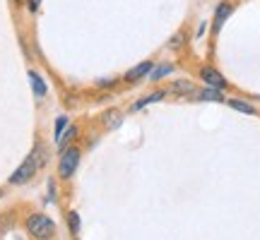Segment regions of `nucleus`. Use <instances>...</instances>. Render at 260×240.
<instances>
[{
	"label": "nucleus",
	"instance_id": "ddd939ff",
	"mask_svg": "<svg viewBox=\"0 0 260 240\" xmlns=\"http://www.w3.org/2000/svg\"><path fill=\"white\" fill-rule=\"evenodd\" d=\"M198 99H200V101H224V96L219 92H217V89H203V92L198 94Z\"/></svg>",
	"mask_w": 260,
	"mask_h": 240
},
{
	"label": "nucleus",
	"instance_id": "f257e3e1",
	"mask_svg": "<svg viewBox=\"0 0 260 240\" xmlns=\"http://www.w3.org/2000/svg\"><path fill=\"white\" fill-rule=\"evenodd\" d=\"M44 164H46V154L41 151V147H37L27 158H24V164H22V166H19L17 171L12 173V176H10V183H12V185H24V183H29L31 178L37 176V171L44 166Z\"/></svg>",
	"mask_w": 260,
	"mask_h": 240
},
{
	"label": "nucleus",
	"instance_id": "39448f33",
	"mask_svg": "<svg viewBox=\"0 0 260 240\" xmlns=\"http://www.w3.org/2000/svg\"><path fill=\"white\" fill-rule=\"evenodd\" d=\"M152 67H154V65L149 63V60H145V63L135 65L133 70H128V74H125V79H128V82H135V79H142L145 74H149V72H152Z\"/></svg>",
	"mask_w": 260,
	"mask_h": 240
},
{
	"label": "nucleus",
	"instance_id": "20e7f679",
	"mask_svg": "<svg viewBox=\"0 0 260 240\" xmlns=\"http://www.w3.org/2000/svg\"><path fill=\"white\" fill-rule=\"evenodd\" d=\"M200 77H203V82H207L210 87H214V89H224V87H226V79H224L217 70H212V67H203V70H200Z\"/></svg>",
	"mask_w": 260,
	"mask_h": 240
},
{
	"label": "nucleus",
	"instance_id": "6e6552de",
	"mask_svg": "<svg viewBox=\"0 0 260 240\" xmlns=\"http://www.w3.org/2000/svg\"><path fill=\"white\" fill-rule=\"evenodd\" d=\"M232 15V5L229 3H222L219 8H217V15H214V29H219L224 24V19Z\"/></svg>",
	"mask_w": 260,
	"mask_h": 240
},
{
	"label": "nucleus",
	"instance_id": "0eeeda50",
	"mask_svg": "<svg viewBox=\"0 0 260 240\" xmlns=\"http://www.w3.org/2000/svg\"><path fill=\"white\" fill-rule=\"evenodd\" d=\"M169 92L171 94H195V84L188 79H178V82L169 84Z\"/></svg>",
	"mask_w": 260,
	"mask_h": 240
},
{
	"label": "nucleus",
	"instance_id": "4468645a",
	"mask_svg": "<svg viewBox=\"0 0 260 240\" xmlns=\"http://www.w3.org/2000/svg\"><path fill=\"white\" fill-rule=\"evenodd\" d=\"M229 106L232 108H236V111H241V113H246V115H253V106H248V103H243V101H229Z\"/></svg>",
	"mask_w": 260,
	"mask_h": 240
},
{
	"label": "nucleus",
	"instance_id": "a211bd4d",
	"mask_svg": "<svg viewBox=\"0 0 260 240\" xmlns=\"http://www.w3.org/2000/svg\"><path fill=\"white\" fill-rule=\"evenodd\" d=\"M39 8V0H29V10H37Z\"/></svg>",
	"mask_w": 260,
	"mask_h": 240
},
{
	"label": "nucleus",
	"instance_id": "2eb2a0df",
	"mask_svg": "<svg viewBox=\"0 0 260 240\" xmlns=\"http://www.w3.org/2000/svg\"><path fill=\"white\" fill-rule=\"evenodd\" d=\"M68 125H70V120L65 118V115H60V118L56 120V142L60 139V135L65 132V128H68Z\"/></svg>",
	"mask_w": 260,
	"mask_h": 240
},
{
	"label": "nucleus",
	"instance_id": "9b49d317",
	"mask_svg": "<svg viewBox=\"0 0 260 240\" xmlns=\"http://www.w3.org/2000/svg\"><path fill=\"white\" fill-rule=\"evenodd\" d=\"M171 70H174V65H171V63H164V65H159V67H152L149 79H152V82H157V79H161V77H167Z\"/></svg>",
	"mask_w": 260,
	"mask_h": 240
},
{
	"label": "nucleus",
	"instance_id": "7ed1b4c3",
	"mask_svg": "<svg viewBox=\"0 0 260 240\" xmlns=\"http://www.w3.org/2000/svg\"><path fill=\"white\" fill-rule=\"evenodd\" d=\"M77 164H80V149L65 147L63 154H60V161H58V176L73 178V173L77 171Z\"/></svg>",
	"mask_w": 260,
	"mask_h": 240
},
{
	"label": "nucleus",
	"instance_id": "f03ea898",
	"mask_svg": "<svg viewBox=\"0 0 260 240\" xmlns=\"http://www.w3.org/2000/svg\"><path fill=\"white\" fill-rule=\"evenodd\" d=\"M27 233L34 240H51L56 233V223L44 214H31L27 219Z\"/></svg>",
	"mask_w": 260,
	"mask_h": 240
},
{
	"label": "nucleus",
	"instance_id": "f8f14e48",
	"mask_svg": "<svg viewBox=\"0 0 260 240\" xmlns=\"http://www.w3.org/2000/svg\"><path fill=\"white\" fill-rule=\"evenodd\" d=\"M164 94H167V92H154L152 96H145V99H140V101L133 106V111H140V108H145V106H149V103L161 101V99H164Z\"/></svg>",
	"mask_w": 260,
	"mask_h": 240
},
{
	"label": "nucleus",
	"instance_id": "f3484780",
	"mask_svg": "<svg viewBox=\"0 0 260 240\" xmlns=\"http://www.w3.org/2000/svg\"><path fill=\"white\" fill-rule=\"evenodd\" d=\"M68 223H70V231H73V233L80 231V216H77L75 212L68 214Z\"/></svg>",
	"mask_w": 260,
	"mask_h": 240
},
{
	"label": "nucleus",
	"instance_id": "1a4fd4ad",
	"mask_svg": "<svg viewBox=\"0 0 260 240\" xmlns=\"http://www.w3.org/2000/svg\"><path fill=\"white\" fill-rule=\"evenodd\" d=\"M75 137H77V125H68V128H65V132L60 135V139H58V147L65 149Z\"/></svg>",
	"mask_w": 260,
	"mask_h": 240
},
{
	"label": "nucleus",
	"instance_id": "dca6fc26",
	"mask_svg": "<svg viewBox=\"0 0 260 240\" xmlns=\"http://www.w3.org/2000/svg\"><path fill=\"white\" fill-rule=\"evenodd\" d=\"M183 41H186V36H183V31H178V34H174V38L169 41V48H171V51H176V48L183 46Z\"/></svg>",
	"mask_w": 260,
	"mask_h": 240
},
{
	"label": "nucleus",
	"instance_id": "423d86ee",
	"mask_svg": "<svg viewBox=\"0 0 260 240\" xmlns=\"http://www.w3.org/2000/svg\"><path fill=\"white\" fill-rule=\"evenodd\" d=\"M29 84H31V89H34V96H46V82L41 79V74L39 72H29Z\"/></svg>",
	"mask_w": 260,
	"mask_h": 240
},
{
	"label": "nucleus",
	"instance_id": "9d476101",
	"mask_svg": "<svg viewBox=\"0 0 260 240\" xmlns=\"http://www.w3.org/2000/svg\"><path fill=\"white\" fill-rule=\"evenodd\" d=\"M121 120H123L121 111H109L106 115H104V125H106L109 130H116L118 125H121Z\"/></svg>",
	"mask_w": 260,
	"mask_h": 240
}]
</instances>
